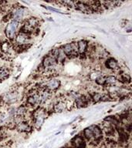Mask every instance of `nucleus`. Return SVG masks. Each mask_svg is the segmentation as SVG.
<instances>
[{"instance_id":"f257e3e1","label":"nucleus","mask_w":132,"mask_h":148,"mask_svg":"<svg viewBox=\"0 0 132 148\" xmlns=\"http://www.w3.org/2000/svg\"><path fill=\"white\" fill-rule=\"evenodd\" d=\"M46 113L47 111L46 109L43 108V107H39L37 108L36 110L32 112V119H31V123H32V127H34L35 129L39 130L43 125L44 121L46 118Z\"/></svg>"},{"instance_id":"f03ea898","label":"nucleus","mask_w":132,"mask_h":148,"mask_svg":"<svg viewBox=\"0 0 132 148\" xmlns=\"http://www.w3.org/2000/svg\"><path fill=\"white\" fill-rule=\"evenodd\" d=\"M19 28H20V23L14 20L9 21L6 25L4 30L5 36L6 37L7 40L13 41L15 37L19 32Z\"/></svg>"},{"instance_id":"7ed1b4c3","label":"nucleus","mask_w":132,"mask_h":148,"mask_svg":"<svg viewBox=\"0 0 132 148\" xmlns=\"http://www.w3.org/2000/svg\"><path fill=\"white\" fill-rule=\"evenodd\" d=\"M19 97H20L19 92L17 90H11L2 95L0 102H1V104H3L6 106H12L19 100Z\"/></svg>"},{"instance_id":"20e7f679","label":"nucleus","mask_w":132,"mask_h":148,"mask_svg":"<svg viewBox=\"0 0 132 148\" xmlns=\"http://www.w3.org/2000/svg\"><path fill=\"white\" fill-rule=\"evenodd\" d=\"M10 16H11V20H14L21 23L25 20V17L28 14V10L25 7L17 5L13 6L10 10Z\"/></svg>"},{"instance_id":"39448f33","label":"nucleus","mask_w":132,"mask_h":148,"mask_svg":"<svg viewBox=\"0 0 132 148\" xmlns=\"http://www.w3.org/2000/svg\"><path fill=\"white\" fill-rule=\"evenodd\" d=\"M58 64L59 63L55 58L53 57L50 54H48L44 57L43 60L42 62L43 70L45 73H53L56 69Z\"/></svg>"},{"instance_id":"423d86ee","label":"nucleus","mask_w":132,"mask_h":148,"mask_svg":"<svg viewBox=\"0 0 132 148\" xmlns=\"http://www.w3.org/2000/svg\"><path fill=\"white\" fill-rule=\"evenodd\" d=\"M13 41L16 44V47H24V48L28 49L31 46L32 37L27 33L19 32Z\"/></svg>"},{"instance_id":"0eeeda50","label":"nucleus","mask_w":132,"mask_h":148,"mask_svg":"<svg viewBox=\"0 0 132 148\" xmlns=\"http://www.w3.org/2000/svg\"><path fill=\"white\" fill-rule=\"evenodd\" d=\"M39 89H33L32 92H28L25 99V106L36 107L40 105V97H39Z\"/></svg>"},{"instance_id":"6e6552de","label":"nucleus","mask_w":132,"mask_h":148,"mask_svg":"<svg viewBox=\"0 0 132 148\" xmlns=\"http://www.w3.org/2000/svg\"><path fill=\"white\" fill-rule=\"evenodd\" d=\"M62 49L67 58L69 59H74L79 56L76 48V42H73L65 44L64 46H62Z\"/></svg>"},{"instance_id":"1a4fd4ad","label":"nucleus","mask_w":132,"mask_h":148,"mask_svg":"<svg viewBox=\"0 0 132 148\" xmlns=\"http://www.w3.org/2000/svg\"><path fill=\"white\" fill-rule=\"evenodd\" d=\"M90 97L88 95H82L80 94L76 99H74V105L76 108H84L90 103Z\"/></svg>"},{"instance_id":"9d476101","label":"nucleus","mask_w":132,"mask_h":148,"mask_svg":"<svg viewBox=\"0 0 132 148\" xmlns=\"http://www.w3.org/2000/svg\"><path fill=\"white\" fill-rule=\"evenodd\" d=\"M15 127L19 133H30L33 129L32 123H30V121H28L26 119L20 120Z\"/></svg>"},{"instance_id":"9b49d317","label":"nucleus","mask_w":132,"mask_h":148,"mask_svg":"<svg viewBox=\"0 0 132 148\" xmlns=\"http://www.w3.org/2000/svg\"><path fill=\"white\" fill-rule=\"evenodd\" d=\"M60 85H61V82H60V79L52 77V78L46 81L43 87H45L46 89H47V90L53 92L56 91L60 88Z\"/></svg>"},{"instance_id":"f8f14e48","label":"nucleus","mask_w":132,"mask_h":148,"mask_svg":"<svg viewBox=\"0 0 132 148\" xmlns=\"http://www.w3.org/2000/svg\"><path fill=\"white\" fill-rule=\"evenodd\" d=\"M74 9H76L77 11L85 14H92L93 11L90 5L87 3V2H80V1H76L74 4Z\"/></svg>"},{"instance_id":"ddd939ff","label":"nucleus","mask_w":132,"mask_h":148,"mask_svg":"<svg viewBox=\"0 0 132 148\" xmlns=\"http://www.w3.org/2000/svg\"><path fill=\"white\" fill-rule=\"evenodd\" d=\"M104 66L107 69L111 70V71H119L120 70V66L118 63V60L113 57H108L105 60L104 62Z\"/></svg>"},{"instance_id":"4468645a","label":"nucleus","mask_w":132,"mask_h":148,"mask_svg":"<svg viewBox=\"0 0 132 148\" xmlns=\"http://www.w3.org/2000/svg\"><path fill=\"white\" fill-rule=\"evenodd\" d=\"M39 97H40V105H43L50 100L52 97L53 92L45 87H40L39 90Z\"/></svg>"},{"instance_id":"2eb2a0df","label":"nucleus","mask_w":132,"mask_h":148,"mask_svg":"<svg viewBox=\"0 0 132 148\" xmlns=\"http://www.w3.org/2000/svg\"><path fill=\"white\" fill-rule=\"evenodd\" d=\"M71 145L73 148H86L87 143L83 136L77 135L71 140Z\"/></svg>"},{"instance_id":"dca6fc26","label":"nucleus","mask_w":132,"mask_h":148,"mask_svg":"<svg viewBox=\"0 0 132 148\" xmlns=\"http://www.w3.org/2000/svg\"><path fill=\"white\" fill-rule=\"evenodd\" d=\"M53 109L56 113H63V112H64L66 110L68 109L67 108V100H64V99H58L57 101L53 104Z\"/></svg>"},{"instance_id":"f3484780","label":"nucleus","mask_w":132,"mask_h":148,"mask_svg":"<svg viewBox=\"0 0 132 148\" xmlns=\"http://www.w3.org/2000/svg\"><path fill=\"white\" fill-rule=\"evenodd\" d=\"M88 42L85 39H81L76 42V48L79 56H84L88 50Z\"/></svg>"},{"instance_id":"a211bd4d","label":"nucleus","mask_w":132,"mask_h":148,"mask_svg":"<svg viewBox=\"0 0 132 148\" xmlns=\"http://www.w3.org/2000/svg\"><path fill=\"white\" fill-rule=\"evenodd\" d=\"M13 49L11 42L9 40H4L0 43V50L3 54L9 55Z\"/></svg>"},{"instance_id":"6ab92c4d","label":"nucleus","mask_w":132,"mask_h":148,"mask_svg":"<svg viewBox=\"0 0 132 148\" xmlns=\"http://www.w3.org/2000/svg\"><path fill=\"white\" fill-rule=\"evenodd\" d=\"M118 82H120L124 85L127 86L131 83V76L129 74L126 73L125 72H119L118 76H117Z\"/></svg>"},{"instance_id":"aec40b11","label":"nucleus","mask_w":132,"mask_h":148,"mask_svg":"<svg viewBox=\"0 0 132 148\" xmlns=\"http://www.w3.org/2000/svg\"><path fill=\"white\" fill-rule=\"evenodd\" d=\"M101 5L104 9H112L116 7L120 6V5L122 3L119 1H104V2H100Z\"/></svg>"},{"instance_id":"412c9836","label":"nucleus","mask_w":132,"mask_h":148,"mask_svg":"<svg viewBox=\"0 0 132 148\" xmlns=\"http://www.w3.org/2000/svg\"><path fill=\"white\" fill-rule=\"evenodd\" d=\"M118 81L117 79V76H113V75H107L106 76V82H105V85L104 87H110V86H117Z\"/></svg>"},{"instance_id":"4be33fe9","label":"nucleus","mask_w":132,"mask_h":148,"mask_svg":"<svg viewBox=\"0 0 132 148\" xmlns=\"http://www.w3.org/2000/svg\"><path fill=\"white\" fill-rule=\"evenodd\" d=\"M11 71L9 67L0 66V81L7 79L10 76Z\"/></svg>"},{"instance_id":"5701e85b","label":"nucleus","mask_w":132,"mask_h":148,"mask_svg":"<svg viewBox=\"0 0 132 148\" xmlns=\"http://www.w3.org/2000/svg\"><path fill=\"white\" fill-rule=\"evenodd\" d=\"M106 76L107 75L100 74L99 76L95 79L94 81L95 83H96V85L100 86H103V87H104V85H105V82H106Z\"/></svg>"},{"instance_id":"b1692460","label":"nucleus","mask_w":132,"mask_h":148,"mask_svg":"<svg viewBox=\"0 0 132 148\" xmlns=\"http://www.w3.org/2000/svg\"><path fill=\"white\" fill-rule=\"evenodd\" d=\"M58 4H62L65 7L69 8V9H74V4L75 2L73 1H63V2H58Z\"/></svg>"}]
</instances>
